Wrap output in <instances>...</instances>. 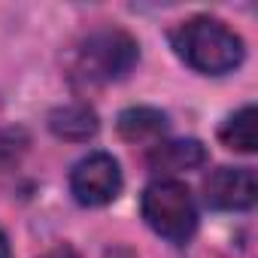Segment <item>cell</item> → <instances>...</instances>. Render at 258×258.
Here are the masks:
<instances>
[{"label": "cell", "mask_w": 258, "mask_h": 258, "mask_svg": "<svg viewBox=\"0 0 258 258\" xmlns=\"http://www.w3.org/2000/svg\"><path fill=\"white\" fill-rule=\"evenodd\" d=\"M173 49L188 67H195L198 73H210V76L231 73L234 67L243 64V55H246L243 40L225 22L210 19V16L182 22L173 31Z\"/></svg>", "instance_id": "1"}, {"label": "cell", "mask_w": 258, "mask_h": 258, "mask_svg": "<svg viewBox=\"0 0 258 258\" xmlns=\"http://www.w3.org/2000/svg\"><path fill=\"white\" fill-rule=\"evenodd\" d=\"M140 210L146 225L161 234L170 243H185L191 240L195 228H198V207L195 198L188 191V185H182L179 179H155L146 185L143 198H140Z\"/></svg>", "instance_id": "2"}, {"label": "cell", "mask_w": 258, "mask_h": 258, "mask_svg": "<svg viewBox=\"0 0 258 258\" xmlns=\"http://www.w3.org/2000/svg\"><path fill=\"white\" fill-rule=\"evenodd\" d=\"M140 49L137 43L127 37L124 31H97L91 34L82 49H79V61L76 70L88 79V82H112L131 73V67L137 64Z\"/></svg>", "instance_id": "3"}, {"label": "cell", "mask_w": 258, "mask_h": 258, "mask_svg": "<svg viewBox=\"0 0 258 258\" xmlns=\"http://www.w3.org/2000/svg\"><path fill=\"white\" fill-rule=\"evenodd\" d=\"M70 191L82 207H103L121 191V167L109 152H91L70 170Z\"/></svg>", "instance_id": "4"}, {"label": "cell", "mask_w": 258, "mask_h": 258, "mask_svg": "<svg viewBox=\"0 0 258 258\" xmlns=\"http://www.w3.org/2000/svg\"><path fill=\"white\" fill-rule=\"evenodd\" d=\"M258 185L249 167H219L204 179V198L216 210H249Z\"/></svg>", "instance_id": "5"}, {"label": "cell", "mask_w": 258, "mask_h": 258, "mask_svg": "<svg viewBox=\"0 0 258 258\" xmlns=\"http://www.w3.org/2000/svg\"><path fill=\"white\" fill-rule=\"evenodd\" d=\"M207 161V149L201 140H167L155 143L149 152V170L155 173H182L195 170Z\"/></svg>", "instance_id": "6"}, {"label": "cell", "mask_w": 258, "mask_h": 258, "mask_svg": "<svg viewBox=\"0 0 258 258\" xmlns=\"http://www.w3.org/2000/svg\"><path fill=\"white\" fill-rule=\"evenodd\" d=\"M49 127L64 140H88L97 134V112L88 103H67L49 115Z\"/></svg>", "instance_id": "7"}, {"label": "cell", "mask_w": 258, "mask_h": 258, "mask_svg": "<svg viewBox=\"0 0 258 258\" xmlns=\"http://www.w3.org/2000/svg\"><path fill=\"white\" fill-rule=\"evenodd\" d=\"M167 131V115L155 106H131L118 115V134L131 143L158 140Z\"/></svg>", "instance_id": "8"}, {"label": "cell", "mask_w": 258, "mask_h": 258, "mask_svg": "<svg viewBox=\"0 0 258 258\" xmlns=\"http://www.w3.org/2000/svg\"><path fill=\"white\" fill-rule=\"evenodd\" d=\"M219 140L228 149L237 152H255V106H243L240 112H234L219 131Z\"/></svg>", "instance_id": "9"}, {"label": "cell", "mask_w": 258, "mask_h": 258, "mask_svg": "<svg viewBox=\"0 0 258 258\" xmlns=\"http://www.w3.org/2000/svg\"><path fill=\"white\" fill-rule=\"evenodd\" d=\"M16 152H19V134H13V131H0V164L10 161Z\"/></svg>", "instance_id": "10"}, {"label": "cell", "mask_w": 258, "mask_h": 258, "mask_svg": "<svg viewBox=\"0 0 258 258\" xmlns=\"http://www.w3.org/2000/svg\"><path fill=\"white\" fill-rule=\"evenodd\" d=\"M40 258H79V255H76L73 246H55V249H49V252L40 255Z\"/></svg>", "instance_id": "11"}, {"label": "cell", "mask_w": 258, "mask_h": 258, "mask_svg": "<svg viewBox=\"0 0 258 258\" xmlns=\"http://www.w3.org/2000/svg\"><path fill=\"white\" fill-rule=\"evenodd\" d=\"M103 258H137L127 246H112V249H106V255Z\"/></svg>", "instance_id": "12"}, {"label": "cell", "mask_w": 258, "mask_h": 258, "mask_svg": "<svg viewBox=\"0 0 258 258\" xmlns=\"http://www.w3.org/2000/svg\"><path fill=\"white\" fill-rule=\"evenodd\" d=\"M0 258H13V252H10V240H7L4 231H0Z\"/></svg>", "instance_id": "13"}]
</instances>
